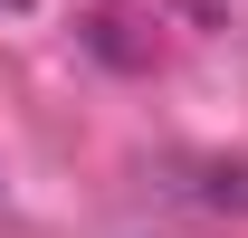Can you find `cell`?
I'll return each instance as SVG.
<instances>
[{"label":"cell","instance_id":"obj_4","mask_svg":"<svg viewBox=\"0 0 248 238\" xmlns=\"http://www.w3.org/2000/svg\"><path fill=\"white\" fill-rule=\"evenodd\" d=\"M0 209H10V191H0Z\"/></svg>","mask_w":248,"mask_h":238},{"label":"cell","instance_id":"obj_1","mask_svg":"<svg viewBox=\"0 0 248 238\" xmlns=\"http://www.w3.org/2000/svg\"><path fill=\"white\" fill-rule=\"evenodd\" d=\"M124 29H134L124 10H95V19H86V48H95V58H105V67H143V48H134V38H124Z\"/></svg>","mask_w":248,"mask_h":238},{"label":"cell","instance_id":"obj_2","mask_svg":"<svg viewBox=\"0 0 248 238\" xmlns=\"http://www.w3.org/2000/svg\"><path fill=\"white\" fill-rule=\"evenodd\" d=\"M191 200H210V209H239V219H248V162H210V172L191 181Z\"/></svg>","mask_w":248,"mask_h":238},{"label":"cell","instance_id":"obj_3","mask_svg":"<svg viewBox=\"0 0 248 238\" xmlns=\"http://www.w3.org/2000/svg\"><path fill=\"white\" fill-rule=\"evenodd\" d=\"M29 10H38V0H0V19H29Z\"/></svg>","mask_w":248,"mask_h":238}]
</instances>
